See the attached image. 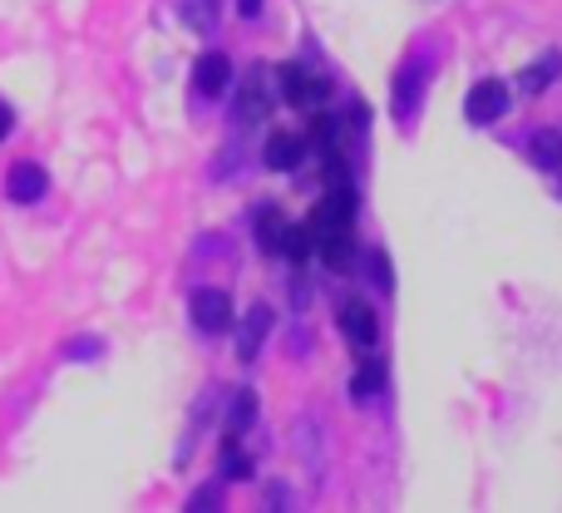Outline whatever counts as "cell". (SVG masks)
<instances>
[{
  "label": "cell",
  "mask_w": 562,
  "mask_h": 513,
  "mask_svg": "<svg viewBox=\"0 0 562 513\" xmlns=\"http://www.w3.org/2000/svg\"><path fill=\"white\" fill-rule=\"evenodd\" d=\"M514 109V89L504 85V79H479L474 89L464 94V119L469 124H498V119Z\"/></svg>",
  "instance_id": "cell-1"
},
{
  "label": "cell",
  "mask_w": 562,
  "mask_h": 513,
  "mask_svg": "<svg viewBox=\"0 0 562 513\" xmlns=\"http://www.w3.org/2000/svg\"><path fill=\"white\" fill-rule=\"evenodd\" d=\"M188 316H193V326L203 336H217V331L233 326V297L223 287H198L193 301H188Z\"/></svg>",
  "instance_id": "cell-2"
},
{
  "label": "cell",
  "mask_w": 562,
  "mask_h": 513,
  "mask_svg": "<svg viewBox=\"0 0 562 513\" xmlns=\"http://www.w3.org/2000/svg\"><path fill=\"white\" fill-rule=\"evenodd\" d=\"M227 89H233V59H227L223 49H207V55H198V65H193V94L198 99H223Z\"/></svg>",
  "instance_id": "cell-3"
},
{
  "label": "cell",
  "mask_w": 562,
  "mask_h": 513,
  "mask_svg": "<svg viewBox=\"0 0 562 513\" xmlns=\"http://www.w3.org/2000/svg\"><path fill=\"white\" fill-rule=\"evenodd\" d=\"M281 94L296 109H316V104H326L330 89H326V79L311 75L306 65H281Z\"/></svg>",
  "instance_id": "cell-4"
},
{
  "label": "cell",
  "mask_w": 562,
  "mask_h": 513,
  "mask_svg": "<svg viewBox=\"0 0 562 513\" xmlns=\"http://www.w3.org/2000/svg\"><path fill=\"white\" fill-rule=\"evenodd\" d=\"M272 306H267V301H257L252 311H247L243 321H237V360H243V366H252L257 360V350L267 346V336H272Z\"/></svg>",
  "instance_id": "cell-5"
},
{
  "label": "cell",
  "mask_w": 562,
  "mask_h": 513,
  "mask_svg": "<svg viewBox=\"0 0 562 513\" xmlns=\"http://www.w3.org/2000/svg\"><path fill=\"white\" fill-rule=\"evenodd\" d=\"M340 331H346V341L356 350H375V341H380L375 306H370V301H346V306H340Z\"/></svg>",
  "instance_id": "cell-6"
},
{
  "label": "cell",
  "mask_w": 562,
  "mask_h": 513,
  "mask_svg": "<svg viewBox=\"0 0 562 513\" xmlns=\"http://www.w3.org/2000/svg\"><path fill=\"white\" fill-rule=\"evenodd\" d=\"M272 114V94H267V79L262 75H252L243 89H237V129H257L262 119Z\"/></svg>",
  "instance_id": "cell-7"
},
{
  "label": "cell",
  "mask_w": 562,
  "mask_h": 513,
  "mask_svg": "<svg viewBox=\"0 0 562 513\" xmlns=\"http://www.w3.org/2000/svg\"><path fill=\"white\" fill-rule=\"evenodd\" d=\"M45 188H49V178H45V168L40 164H15L5 174V198L10 203H40Z\"/></svg>",
  "instance_id": "cell-8"
},
{
  "label": "cell",
  "mask_w": 562,
  "mask_h": 513,
  "mask_svg": "<svg viewBox=\"0 0 562 513\" xmlns=\"http://www.w3.org/2000/svg\"><path fill=\"white\" fill-rule=\"evenodd\" d=\"M301 158H306V138H296V134H272L262 144V164L272 168V174H291Z\"/></svg>",
  "instance_id": "cell-9"
},
{
  "label": "cell",
  "mask_w": 562,
  "mask_h": 513,
  "mask_svg": "<svg viewBox=\"0 0 562 513\" xmlns=\"http://www.w3.org/2000/svg\"><path fill=\"white\" fill-rule=\"evenodd\" d=\"M173 5L193 35H217V25H223V0H173Z\"/></svg>",
  "instance_id": "cell-10"
},
{
  "label": "cell",
  "mask_w": 562,
  "mask_h": 513,
  "mask_svg": "<svg viewBox=\"0 0 562 513\" xmlns=\"http://www.w3.org/2000/svg\"><path fill=\"white\" fill-rule=\"evenodd\" d=\"M558 75H562V49H543L533 65H524V75H518V89H524V94H543V89L553 85Z\"/></svg>",
  "instance_id": "cell-11"
},
{
  "label": "cell",
  "mask_w": 562,
  "mask_h": 513,
  "mask_svg": "<svg viewBox=\"0 0 562 513\" xmlns=\"http://www.w3.org/2000/svg\"><path fill=\"white\" fill-rule=\"evenodd\" d=\"M524 144H528V158H533L538 168L562 174V129H533Z\"/></svg>",
  "instance_id": "cell-12"
},
{
  "label": "cell",
  "mask_w": 562,
  "mask_h": 513,
  "mask_svg": "<svg viewBox=\"0 0 562 513\" xmlns=\"http://www.w3.org/2000/svg\"><path fill=\"white\" fill-rule=\"evenodd\" d=\"M257 390H237L233 395V410H227V430H233V435H247V430L257 425Z\"/></svg>",
  "instance_id": "cell-13"
},
{
  "label": "cell",
  "mask_w": 562,
  "mask_h": 513,
  "mask_svg": "<svg viewBox=\"0 0 562 513\" xmlns=\"http://www.w3.org/2000/svg\"><path fill=\"white\" fill-rule=\"evenodd\" d=\"M281 253H286L301 267V261L316 253V237H311V227L306 223H286V233H281Z\"/></svg>",
  "instance_id": "cell-14"
},
{
  "label": "cell",
  "mask_w": 562,
  "mask_h": 513,
  "mask_svg": "<svg viewBox=\"0 0 562 513\" xmlns=\"http://www.w3.org/2000/svg\"><path fill=\"white\" fill-rule=\"evenodd\" d=\"M281 233H286L281 213H277V208H262V213H257V237H262L267 253H281Z\"/></svg>",
  "instance_id": "cell-15"
},
{
  "label": "cell",
  "mask_w": 562,
  "mask_h": 513,
  "mask_svg": "<svg viewBox=\"0 0 562 513\" xmlns=\"http://www.w3.org/2000/svg\"><path fill=\"white\" fill-rule=\"evenodd\" d=\"M380 386H385V370H380V366H360L356 376H350V395H356V400L380 395Z\"/></svg>",
  "instance_id": "cell-16"
},
{
  "label": "cell",
  "mask_w": 562,
  "mask_h": 513,
  "mask_svg": "<svg viewBox=\"0 0 562 513\" xmlns=\"http://www.w3.org/2000/svg\"><path fill=\"white\" fill-rule=\"evenodd\" d=\"M223 475L227 479H252V459H247V449H237V445L223 449Z\"/></svg>",
  "instance_id": "cell-17"
},
{
  "label": "cell",
  "mask_w": 562,
  "mask_h": 513,
  "mask_svg": "<svg viewBox=\"0 0 562 513\" xmlns=\"http://www.w3.org/2000/svg\"><path fill=\"white\" fill-rule=\"evenodd\" d=\"M217 504H223V489H217V484H203L193 499H188V509H193V513H207V509H217Z\"/></svg>",
  "instance_id": "cell-18"
},
{
  "label": "cell",
  "mask_w": 562,
  "mask_h": 513,
  "mask_svg": "<svg viewBox=\"0 0 562 513\" xmlns=\"http://www.w3.org/2000/svg\"><path fill=\"white\" fill-rule=\"evenodd\" d=\"M370 277L380 281V291H390V287H395V277H390V257H385V253H375V257H370Z\"/></svg>",
  "instance_id": "cell-19"
},
{
  "label": "cell",
  "mask_w": 562,
  "mask_h": 513,
  "mask_svg": "<svg viewBox=\"0 0 562 513\" xmlns=\"http://www.w3.org/2000/svg\"><path fill=\"white\" fill-rule=\"evenodd\" d=\"M99 350H104V346H99V341H94V336H79V341H75V346H69V350H65V356H69V360H89V356H99Z\"/></svg>",
  "instance_id": "cell-20"
},
{
  "label": "cell",
  "mask_w": 562,
  "mask_h": 513,
  "mask_svg": "<svg viewBox=\"0 0 562 513\" xmlns=\"http://www.w3.org/2000/svg\"><path fill=\"white\" fill-rule=\"evenodd\" d=\"M267 509H291V499H286V484H272V489H267Z\"/></svg>",
  "instance_id": "cell-21"
},
{
  "label": "cell",
  "mask_w": 562,
  "mask_h": 513,
  "mask_svg": "<svg viewBox=\"0 0 562 513\" xmlns=\"http://www.w3.org/2000/svg\"><path fill=\"white\" fill-rule=\"evenodd\" d=\"M10 129H15V114H10V104H5V99H0V138H5Z\"/></svg>",
  "instance_id": "cell-22"
},
{
  "label": "cell",
  "mask_w": 562,
  "mask_h": 513,
  "mask_svg": "<svg viewBox=\"0 0 562 513\" xmlns=\"http://www.w3.org/2000/svg\"><path fill=\"white\" fill-rule=\"evenodd\" d=\"M237 10H243V20H257V10H262V0H237Z\"/></svg>",
  "instance_id": "cell-23"
},
{
  "label": "cell",
  "mask_w": 562,
  "mask_h": 513,
  "mask_svg": "<svg viewBox=\"0 0 562 513\" xmlns=\"http://www.w3.org/2000/svg\"><path fill=\"white\" fill-rule=\"evenodd\" d=\"M558 198H562V188H558Z\"/></svg>",
  "instance_id": "cell-24"
}]
</instances>
